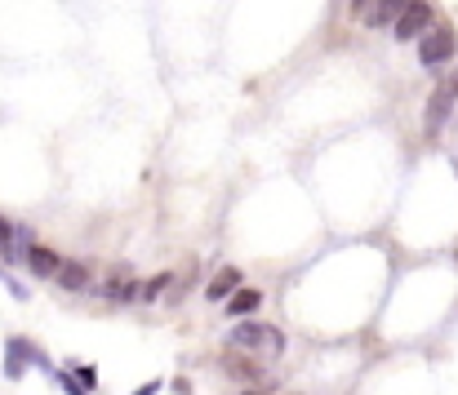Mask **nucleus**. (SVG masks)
<instances>
[{
  "label": "nucleus",
  "instance_id": "6",
  "mask_svg": "<svg viewBox=\"0 0 458 395\" xmlns=\"http://www.w3.org/2000/svg\"><path fill=\"white\" fill-rule=\"evenodd\" d=\"M405 0H352V18H360L369 31H392Z\"/></svg>",
  "mask_w": 458,
  "mask_h": 395
},
{
  "label": "nucleus",
  "instance_id": "3",
  "mask_svg": "<svg viewBox=\"0 0 458 395\" xmlns=\"http://www.w3.org/2000/svg\"><path fill=\"white\" fill-rule=\"evenodd\" d=\"M27 365H36V369L54 374V360H49L36 342H27V338H9V342H4V378H9V382H18V378L27 374Z\"/></svg>",
  "mask_w": 458,
  "mask_h": 395
},
{
  "label": "nucleus",
  "instance_id": "17",
  "mask_svg": "<svg viewBox=\"0 0 458 395\" xmlns=\"http://www.w3.org/2000/svg\"><path fill=\"white\" fill-rule=\"evenodd\" d=\"M245 395H272V391H267V387H250Z\"/></svg>",
  "mask_w": 458,
  "mask_h": 395
},
{
  "label": "nucleus",
  "instance_id": "10",
  "mask_svg": "<svg viewBox=\"0 0 458 395\" xmlns=\"http://www.w3.org/2000/svg\"><path fill=\"white\" fill-rule=\"evenodd\" d=\"M241 284H245V275H241L236 266H223V271H218V275L205 284V298H209V302H227V298H232Z\"/></svg>",
  "mask_w": 458,
  "mask_h": 395
},
{
  "label": "nucleus",
  "instance_id": "12",
  "mask_svg": "<svg viewBox=\"0 0 458 395\" xmlns=\"http://www.w3.org/2000/svg\"><path fill=\"white\" fill-rule=\"evenodd\" d=\"M169 284H174V271H165V275H152V280H148V284H143V298H148V302H152V298H160V293H165V289H169Z\"/></svg>",
  "mask_w": 458,
  "mask_h": 395
},
{
  "label": "nucleus",
  "instance_id": "1",
  "mask_svg": "<svg viewBox=\"0 0 458 395\" xmlns=\"http://www.w3.org/2000/svg\"><path fill=\"white\" fill-rule=\"evenodd\" d=\"M232 347H241V351H263V356H281L285 351V333L276 329V324H263L259 315H250V320H236V329H232V338H227Z\"/></svg>",
  "mask_w": 458,
  "mask_h": 395
},
{
  "label": "nucleus",
  "instance_id": "4",
  "mask_svg": "<svg viewBox=\"0 0 458 395\" xmlns=\"http://www.w3.org/2000/svg\"><path fill=\"white\" fill-rule=\"evenodd\" d=\"M454 107H458V85L454 80L437 85V89L428 94V107H423V133H428V138H437V133L445 130V121L454 116Z\"/></svg>",
  "mask_w": 458,
  "mask_h": 395
},
{
  "label": "nucleus",
  "instance_id": "8",
  "mask_svg": "<svg viewBox=\"0 0 458 395\" xmlns=\"http://www.w3.org/2000/svg\"><path fill=\"white\" fill-rule=\"evenodd\" d=\"M259 311H263V293L250 289V284H241V289L223 302V315H227V320H250V315H259Z\"/></svg>",
  "mask_w": 458,
  "mask_h": 395
},
{
  "label": "nucleus",
  "instance_id": "16",
  "mask_svg": "<svg viewBox=\"0 0 458 395\" xmlns=\"http://www.w3.org/2000/svg\"><path fill=\"white\" fill-rule=\"evenodd\" d=\"M156 391H160V382H148V387H139L134 395H156Z\"/></svg>",
  "mask_w": 458,
  "mask_h": 395
},
{
  "label": "nucleus",
  "instance_id": "11",
  "mask_svg": "<svg viewBox=\"0 0 458 395\" xmlns=\"http://www.w3.org/2000/svg\"><path fill=\"white\" fill-rule=\"evenodd\" d=\"M58 284H63V289H72V293H81V289L89 284V266L85 263H67V258H63V266H58Z\"/></svg>",
  "mask_w": 458,
  "mask_h": 395
},
{
  "label": "nucleus",
  "instance_id": "15",
  "mask_svg": "<svg viewBox=\"0 0 458 395\" xmlns=\"http://www.w3.org/2000/svg\"><path fill=\"white\" fill-rule=\"evenodd\" d=\"M4 284H9V293H13L18 302H27V284H22V280H13V275L4 271Z\"/></svg>",
  "mask_w": 458,
  "mask_h": 395
},
{
  "label": "nucleus",
  "instance_id": "13",
  "mask_svg": "<svg viewBox=\"0 0 458 395\" xmlns=\"http://www.w3.org/2000/svg\"><path fill=\"white\" fill-rule=\"evenodd\" d=\"M67 369H72V374H76V382H81V387H85V391H94V387H98V382H94V378H98V374H94V365H76V360H72V365H67Z\"/></svg>",
  "mask_w": 458,
  "mask_h": 395
},
{
  "label": "nucleus",
  "instance_id": "7",
  "mask_svg": "<svg viewBox=\"0 0 458 395\" xmlns=\"http://www.w3.org/2000/svg\"><path fill=\"white\" fill-rule=\"evenodd\" d=\"M223 374H232V378L245 382V387H267L259 356H254V351H241V347H232V342H227V351H223Z\"/></svg>",
  "mask_w": 458,
  "mask_h": 395
},
{
  "label": "nucleus",
  "instance_id": "2",
  "mask_svg": "<svg viewBox=\"0 0 458 395\" xmlns=\"http://www.w3.org/2000/svg\"><path fill=\"white\" fill-rule=\"evenodd\" d=\"M419 67H428V71H437V67H445V63H454V54H458V31L450 27V22H432L419 40Z\"/></svg>",
  "mask_w": 458,
  "mask_h": 395
},
{
  "label": "nucleus",
  "instance_id": "14",
  "mask_svg": "<svg viewBox=\"0 0 458 395\" xmlns=\"http://www.w3.org/2000/svg\"><path fill=\"white\" fill-rule=\"evenodd\" d=\"M13 236H18V227H13L9 218H0V254H4V249L13 245Z\"/></svg>",
  "mask_w": 458,
  "mask_h": 395
},
{
  "label": "nucleus",
  "instance_id": "9",
  "mask_svg": "<svg viewBox=\"0 0 458 395\" xmlns=\"http://www.w3.org/2000/svg\"><path fill=\"white\" fill-rule=\"evenodd\" d=\"M22 263H27V271H31V275H40V280H58V266H63V258H58L49 245H31Z\"/></svg>",
  "mask_w": 458,
  "mask_h": 395
},
{
  "label": "nucleus",
  "instance_id": "5",
  "mask_svg": "<svg viewBox=\"0 0 458 395\" xmlns=\"http://www.w3.org/2000/svg\"><path fill=\"white\" fill-rule=\"evenodd\" d=\"M437 22V9H432V0H405V9H401V18H396V27H392V36L405 45V40H419L428 27Z\"/></svg>",
  "mask_w": 458,
  "mask_h": 395
}]
</instances>
